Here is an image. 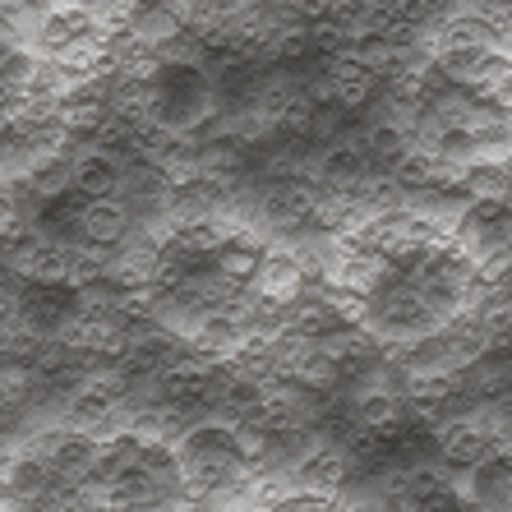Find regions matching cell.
Returning a JSON list of instances; mask_svg holds the SVG:
<instances>
[{"label": "cell", "instance_id": "6da1fadb", "mask_svg": "<svg viewBox=\"0 0 512 512\" xmlns=\"http://www.w3.org/2000/svg\"><path fill=\"white\" fill-rule=\"evenodd\" d=\"M28 453L42 457L56 480L84 485L88 471H93V457H97V439L84 434V429H51V434H37V439L28 443Z\"/></svg>", "mask_w": 512, "mask_h": 512}, {"label": "cell", "instance_id": "7a4b0ae2", "mask_svg": "<svg viewBox=\"0 0 512 512\" xmlns=\"http://www.w3.org/2000/svg\"><path fill=\"white\" fill-rule=\"evenodd\" d=\"M134 227V213L125 199H111V194H102V199H88L79 213H74V231L88 240V245H102V250H111V245H120V240L130 236Z\"/></svg>", "mask_w": 512, "mask_h": 512}, {"label": "cell", "instance_id": "3957f363", "mask_svg": "<svg viewBox=\"0 0 512 512\" xmlns=\"http://www.w3.org/2000/svg\"><path fill=\"white\" fill-rule=\"evenodd\" d=\"M434 439H439V457L443 466H453V471H466V466L485 462L499 443L485 434V425H480L476 416H462V420H443L439 429H434Z\"/></svg>", "mask_w": 512, "mask_h": 512}, {"label": "cell", "instance_id": "277c9868", "mask_svg": "<svg viewBox=\"0 0 512 512\" xmlns=\"http://www.w3.org/2000/svg\"><path fill=\"white\" fill-rule=\"evenodd\" d=\"M346 471H351V453H346L342 443H314V448H305V453L296 457L291 480H296L300 489H314V494H337Z\"/></svg>", "mask_w": 512, "mask_h": 512}, {"label": "cell", "instance_id": "5b68a950", "mask_svg": "<svg viewBox=\"0 0 512 512\" xmlns=\"http://www.w3.org/2000/svg\"><path fill=\"white\" fill-rule=\"evenodd\" d=\"M434 47H503V24L485 10H448L434 24Z\"/></svg>", "mask_w": 512, "mask_h": 512}, {"label": "cell", "instance_id": "8992f818", "mask_svg": "<svg viewBox=\"0 0 512 512\" xmlns=\"http://www.w3.org/2000/svg\"><path fill=\"white\" fill-rule=\"evenodd\" d=\"M397 494H406L411 503H420V512H448L453 503V480L443 462H420L411 471L397 476Z\"/></svg>", "mask_w": 512, "mask_h": 512}, {"label": "cell", "instance_id": "52a82bcc", "mask_svg": "<svg viewBox=\"0 0 512 512\" xmlns=\"http://www.w3.org/2000/svg\"><path fill=\"white\" fill-rule=\"evenodd\" d=\"M254 291L268 300H277V305H286V300H296L300 291H305V273H300V259L286 250H268L259 259V273H254Z\"/></svg>", "mask_w": 512, "mask_h": 512}, {"label": "cell", "instance_id": "ba28073f", "mask_svg": "<svg viewBox=\"0 0 512 512\" xmlns=\"http://www.w3.org/2000/svg\"><path fill=\"white\" fill-rule=\"evenodd\" d=\"M240 337H245V323H240L231 310H199L190 346L203 351V356H213V360H231V351L240 346Z\"/></svg>", "mask_w": 512, "mask_h": 512}, {"label": "cell", "instance_id": "9c48e42d", "mask_svg": "<svg viewBox=\"0 0 512 512\" xmlns=\"http://www.w3.org/2000/svg\"><path fill=\"white\" fill-rule=\"evenodd\" d=\"M120 185V162L102 148H88L84 157H74L70 171V194H88V199H102V194H116Z\"/></svg>", "mask_w": 512, "mask_h": 512}, {"label": "cell", "instance_id": "30bf717a", "mask_svg": "<svg viewBox=\"0 0 512 512\" xmlns=\"http://www.w3.org/2000/svg\"><path fill=\"white\" fill-rule=\"evenodd\" d=\"M134 466H139L162 494H180V457H176V443L171 439H143Z\"/></svg>", "mask_w": 512, "mask_h": 512}, {"label": "cell", "instance_id": "8fae6325", "mask_svg": "<svg viewBox=\"0 0 512 512\" xmlns=\"http://www.w3.org/2000/svg\"><path fill=\"white\" fill-rule=\"evenodd\" d=\"M259 259H263V245L259 240H250V236H231L222 250L213 254V268L222 277H227L231 286H250L254 282V273H259Z\"/></svg>", "mask_w": 512, "mask_h": 512}, {"label": "cell", "instance_id": "7c38bea8", "mask_svg": "<svg viewBox=\"0 0 512 512\" xmlns=\"http://www.w3.org/2000/svg\"><path fill=\"white\" fill-rule=\"evenodd\" d=\"M286 379H296L300 388H310V393H319V397H328L337 388V383H342V365H337V360H328V356H319V351H314L310 360H305V365H296V370L286 374Z\"/></svg>", "mask_w": 512, "mask_h": 512}, {"label": "cell", "instance_id": "4fadbf2b", "mask_svg": "<svg viewBox=\"0 0 512 512\" xmlns=\"http://www.w3.org/2000/svg\"><path fill=\"white\" fill-rule=\"evenodd\" d=\"M0 512H10V508H0Z\"/></svg>", "mask_w": 512, "mask_h": 512}]
</instances>
